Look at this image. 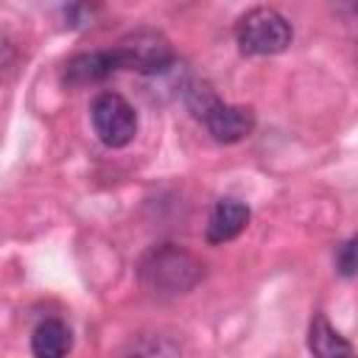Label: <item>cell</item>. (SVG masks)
<instances>
[{
  "instance_id": "obj_5",
  "label": "cell",
  "mask_w": 358,
  "mask_h": 358,
  "mask_svg": "<svg viewBox=\"0 0 358 358\" xmlns=\"http://www.w3.org/2000/svg\"><path fill=\"white\" fill-rule=\"evenodd\" d=\"M115 53L120 59V70H137L143 76L162 73L171 64V45L159 31L151 28H137L126 34L117 45Z\"/></svg>"
},
{
  "instance_id": "obj_10",
  "label": "cell",
  "mask_w": 358,
  "mask_h": 358,
  "mask_svg": "<svg viewBox=\"0 0 358 358\" xmlns=\"http://www.w3.org/2000/svg\"><path fill=\"white\" fill-rule=\"evenodd\" d=\"M120 358H179V347L171 341V338H162V336H137L131 338Z\"/></svg>"
},
{
  "instance_id": "obj_8",
  "label": "cell",
  "mask_w": 358,
  "mask_h": 358,
  "mask_svg": "<svg viewBox=\"0 0 358 358\" xmlns=\"http://www.w3.org/2000/svg\"><path fill=\"white\" fill-rule=\"evenodd\" d=\"M308 350L313 358H358L352 344L319 313L308 327Z\"/></svg>"
},
{
  "instance_id": "obj_1",
  "label": "cell",
  "mask_w": 358,
  "mask_h": 358,
  "mask_svg": "<svg viewBox=\"0 0 358 358\" xmlns=\"http://www.w3.org/2000/svg\"><path fill=\"white\" fill-rule=\"evenodd\" d=\"M187 106L218 143H238L255 129L252 109L224 103L204 81L187 87Z\"/></svg>"
},
{
  "instance_id": "obj_6",
  "label": "cell",
  "mask_w": 358,
  "mask_h": 358,
  "mask_svg": "<svg viewBox=\"0 0 358 358\" xmlns=\"http://www.w3.org/2000/svg\"><path fill=\"white\" fill-rule=\"evenodd\" d=\"M249 218H252V213H249V207L243 201H238V199H218L213 213H210V218H207V232H204L207 243L218 246V243H227V241L238 238L246 229Z\"/></svg>"
},
{
  "instance_id": "obj_11",
  "label": "cell",
  "mask_w": 358,
  "mask_h": 358,
  "mask_svg": "<svg viewBox=\"0 0 358 358\" xmlns=\"http://www.w3.org/2000/svg\"><path fill=\"white\" fill-rule=\"evenodd\" d=\"M355 241H358V235H355Z\"/></svg>"
},
{
  "instance_id": "obj_3",
  "label": "cell",
  "mask_w": 358,
  "mask_h": 358,
  "mask_svg": "<svg viewBox=\"0 0 358 358\" xmlns=\"http://www.w3.org/2000/svg\"><path fill=\"white\" fill-rule=\"evenodd\" d=\"M140 277L151 285V288H159V291H171V294H179V291H187L196 285V280L201 277V266L182 249L165 243L159 249H151L143 263H140Z\"/></svg>"
},
{
  "instance_id": "obj_2",
  "label": "cell",
  "mask_w": 358,
  "mask_h": 358,
  "mask_svg": "<svg viewBox=\"0 0 358 358\" xmlns=\"http://www.w3.org/2000/svg\"><path fill=\"white\" fill-rule=\"evenodd\" d=\"M291 22L271 6H255L249 8L238 25H235V39L241 53L246 56H274L282 53L291 45Z\"/></svg>"
},
{
  "instance_id": "obj_4",
  "label": "cell",
  "mask_w": 358,
  "mask_h": 358,
  "mask_svg": "<svg viewBox=\"0 0 358 358\" xmlns=\"http://www.w3.org/2000/svg\"><path fill=\"white\" fill-rule=\"evenodd\" d=\"M90 117H92V129H95L98 140L109 148H123L137 134V112L117 92L95 95V101L90 106Z\"/></svg>"
},
{
  "instance_id": "obj_7",
  "label": "cell",
  "mask_w": 358,
  "mask_h": 358,
  "mask_svg": "<svg viewBox=\"0 0 358 358\" xmlns=\"http://www.w3.org/2000/svg\"><path fill=\"white\" fill-rule=\"evenodd\" d=\"M115 70H120V59L112 50H92V53H78L67 62L64 67V84L70 87H87V84H98L106 76H112Z\"/></svg>"
},
{
  "instance_id": "obj_9",
  "label": "cell",
  "mask_w": 358,
  "mask_h": 358,
  "mask_svg": "<svg viewBox=\"0 0 358 358\" xmlns=\"http://www.w3.org/2000/svg\"><path fill=\"white\" fill-rule=\"evenodd\" d=\"M73 347V333L62 319H45L31 333V352L36 358H64Z\"/></svg>"
}]
</instances>
